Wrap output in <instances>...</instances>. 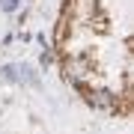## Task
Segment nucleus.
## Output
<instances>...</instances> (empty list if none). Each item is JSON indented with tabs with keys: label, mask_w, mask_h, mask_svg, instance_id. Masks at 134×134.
<instances>
[{
	"label": "nucleus",
	"mask_w": 134,
	"mask_h": 134,
	"mask_svg": "<svg viewBox=\"0 0 134 134\" xmlns=\"http://www.w3.org/2000/svg\"><path fill=\"white\" fill-rule=\"evenodd\" d=\"M92 104L101 107V110H107L110 107V96H107V92H96V96H92Z\"/></svg>",
	"instance_id": "nucleus-1"
}]
</instances>
